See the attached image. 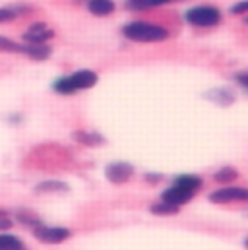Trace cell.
Masks as SVG:
<instances>
[{
  "label": "cell",
  "instance_id": "cell-1",
  "mask_svg": "<svg viewBox=\"0 0 248 250\" xmlns=\"http://www.w3.org/2000/svg\"><path fill=\"white\" fill-rule=\"evenodd\" d=\"M123 33L126 39L136 43H161L169 37V31L163 25L151 21H130L123 27Z\"/></svg>",
  "mask_w": 248,
  "mask_h": 250
},
{
  "label": "cell",
  "instance_id": "cell-2",
  "mask_svg": "<svg viewBox=\"0 0 248 250\" xmlns=\"http://www.w3.org/2000/svg\"><path fill=\"white\" fill-rule=\"evenodd\" d=\"M97 83V74L93 70H78L70 76H64L59 78L55 83H53V89L61 95H72L76 91H83V89H89Z\"/></svg>",
  "mask_w": 248,
  "mask_h": 250
},
{
  "label": "cell",
  "instance_id": "cell-3",
  "mask_svg": "<svg viewBox=\"0 0 248 250\" xmlns=\"http://www.w3.org/2000/svg\"><path fill=\"white\" fill-rule=\"evenodd\" d=\"M185 20L194 27H215L221 21V10L211 4L192 6L185 12Z\"/></svg>",
  "mask_w": 248,
  "mask_h": 250
},
{
  "label": "cell",
  "instance_id": "cell-4",
  "mask_svg": "<svg viewBox=\"0 0 248 250\" xmlns=\"http://www.w3.org/2000/svg\"><path fill=\"white\" fill-rule=\"evenodd\" d=\"M209 202L213 204H233L248 202V188L245 187H223L209 194Z\"/></svg>",
  "mask_w": 248,
  "mask_h": 250
},
{
  "label": "cell",
  "instance_id": "cell-5",
  "mask_svg": "<svg viewBox=\"0 0 248 250\" xmlns=\"http://www.w3.org/2000/svg\"><path fill=\"white\" fill-rule=\"evenodd\" d=\"M55 37V31L47 25V23H31L27 27V31L23 33V43H31V45H45L49 39Z\"/></svg>",
  "mask_w": 248,
  "mask_h": 250
},
{
  "label": "cell",
  "instance_id": "cell-6",
  "mask_svg": "<svg viewBox=\"0 0 248 250\" xmlns=\"http://www.w3.org/2000/svg\"><path fill=\"white\" fill-rule=\"evenodd\" d=\"M35 239H39L41 243H47V245H57L62 243L70 237V231L68 229H62V227H45V225H37L35 231H33Z\"/></svg>",
  "mask_w": 248,
  "mask_h": 250
},
{
  "label": "cell",
  "instance_id": "cell-7",
  "mask_svg": "<svg viewBox=\"0 0 248 250\" xmlns=\"http://www.w3.org/2000/svg\"><path fill=\"white\" fill-rule=\"evenodd\" d=\"M194 198V192H190V190H186V188L179 187V185H175L173 183V187H169L163 194H161V200L163 202H169V204H173V206H185L188 204L190 200Z\"/></svg>",
  "mask_w": 248,
  "mask_h": 250
},
{
  "label": "cell",
  "instance_id": "cell-8",
  "mask_svg": "<svg viewBox=\"0 0 248 250\" xmlns=\"http://www.w3.org/2000/svg\"><path fill=\"white\" fill-rule=\"evenodd\" d=\"M134 175V167L130 163H113L107 167V179L115 185H123Z\"/></svg>",
  "mask_w": 248,
  "mask_h": 250
},
{
  "label": "cell",
  "instance_id": "cell-9",
  "mask_svg": "<svg viewBox=\"0 0 248 250\" xmlns=\"http://www.w3.org/2000/svg\"><path fill=\"white\" fill-rule=\"evenodd\" d=\"M115 2L113 0H89L87 2V10L93 14V16H99V18H103V16H111L113 12H115Z\"/></svg>",
  "mask_w": 248,
  "mask_h": 250
},
{
  "label": "cell",
  "instance_id": "cell-10",
  "mask_svg": "<svg viewBox=\"0 0 248 250\" xmlns=\"http://www.w3.org/2000/svg\"><path fill=\"white\" fill-rule=\"evenodd\" d=\"M51 47L47 45H31V43H23V55L33 59V61H45L51 57Z\"/></svg>",
  "mask_w": 248,
  "mask_h": 250
},
{
  "label": "cell",
  "instance_id": "cell-11",
  "mask_svg": "<svg viewBox=\"0 0 248 250\" xmlns=\"http://www.w3.org/2000/svg\"><path fill=\"white\" fill-rule=\"evenodd\" d=\"M74 140L83 144V146H101L105 142V138L101 134H97V132H83V130L74 132Z\"/></svg>",
  "mask_w": 248,
  "mask_h": 250
},
{
  "label": "cell",
  "instance_id": "cell-12",
  "mask_svg": "<svg viewBox=\"0 0 248 250\" xmlns=\"http://www.w3.org/2000/svg\"><path fill=\"white\" fill-rule=\"evenodd\" d=\"M175 185H179V187L186 188V190H190V192H198L200 188H202V179L200 177H196V175H181V177H177L175 179Z\"/></svg>",
  "mask_w": 248,
  "mask_h": 250
},
{
  "label": "cell",
  "instance_id": "cell-13",
  "mask_svg": "<svg viewBox=\"0 0 248 250\" xmlns=\"http://www.w3.org/2000/svg\"><path fill=\"white\" fill-rule=\"evenodd\" d=\"M213 179H215V183H219V185H231L233 181L239 179V171H237L235 167H221V169L213 175Z\"/></svg>",
  "mask_w": 248,
  "mask_h": 250
},
{
  "label": "cell",
  "instance_id": "cell-14",
  "mask_svg": "<svg viewBox=\"0 0 248 250\" xmlns=\"http://www.w3.org/2000/svg\"><path fill=\"white\" fill-rule=\"evenodd\" d=\"M149 209H151V213H155V215H175V213H179V209H181V208L161 200V202L153 204Z\"/></svg>",
  "mask_w": 248,
  "mask_h": 250
},
{
  "label": "cell",
  "instance_id": "cell-15",
  "mask_svg": "<svg viewBox=\"0 0 248 250\" xmlns=\"http://www.w3.org/2000/svg\"><path fill=\"white\" fill-rule=\"evenodd\" d=\"M207 97L213 99V101L219 103V105H231V103L235 101V95H233V91H229V89H215V91L207 93Z\"/></svg>",
  "mask_w": 248,
  "mask_h": 250
},
{
  "label": "cell",
  "instance_id": "cell-16",
  "mask_svg": "<svg viewBox=\"0 0 248 250\" xmlns=\"http://www.w3.org/2000/svg\"><path fill=\"white\" fill-rule=\"evenodd\" d=\"M0 250H25V245L14 235H0Z\"/></svg>",
  "mask_w": 248,
  "mask_h": 250
},
{
  "label": "cell",
  "instance_id": "cell-17",
  "mask_svg": "<svg viewBox=\"0 0 248 250\" xmlns=\"http://www.w3.org/2000/svg\"><path fill=\"white\" fill-rule=\"evenodd\" d=\"M0 53H21L23 55V43H16V41L0 35Z\"/></svg>",
  "mask_w": 248,
  "mask_h": 250
},
{
  "label": "cell",
  "instance_id": "cell-18",
  "mask_svg": "<svg viewBox=\"0 0 248 250\" xmlns=\"http://www.w3.org/2000/svg\"><path fill=\"white\" fill-rule=\"evenodd\" d=\"M130 4V8L134 10H145V8H153V6H161V4H167L171 0H126Z\"/></svg>",
  "mask_w": 248,
  "mask_h": 250
},
{
  "label": "cell",
  "instance_id": "cell-19",
  "mask_svg": "<svg viewBox=\"0 0 248 250\" xmlns=\"http://www.w3.org/2000/svg\"><path fill=\"white\" fill-rule=\"evenodd\" d=\"M62 190H68V187L59 181H47V183L37 185V192H62Z\"/></svg>",
  "mask_w": 248,
  "mask_h": 250
},
{
  "label": "cell",
  "instance_id": "cell-20",
  "mask_svg": "<svg viewBox=\"0 0 248 250\" xmlns=\"http://www.w3.org/2000/svg\"><path fill=\"white\" fill-rule=\"evenodd\" d=\"M229 12L233 14V16H248V0H241V2H237V4H233L231 8H229Z\"/></svg>",
  "mask_w": 248,
  "mask_h": 250
},
{
  "label": "cell",
  "instance_id": "cell-21",
  "mask_svg": "<svg viewBox=\"0 0 248 250\" xmlns=\"http://www.w3.org/2000/svg\"><path fill=\"white\" fill-rule=\"evenodd\" d=\"M20 16L18 8H0V21H10Z\"/></svg>",
  "mask_w": 248,
  "mask_h": 250
},
{
  "label": "cell",
  "instance_id": "cell-22",
  "mask_svg": "<svg viewBox=\"0 0 248 250\" xmlns=\"http://www.w3.org/2000/svg\"><path fill=\"white\" fill-rule=\"evenodd\" d=\"M237 82L245 87V89H248V72H245V74H239L237 76Z\"/></svg>",
  "mask_w": 248,
  "mask_h": 250
},
{
  "label": "cell",
  "instance_id": "cell-23",
  "mask_svg": "<svg viewBox=\"0 0 248 250\" xmlns=\"http://www.w3.org/2000/svg\"><path fill=\"white\" fill-rule=\"evenodd\" d=\"M145 181H149V183H159V181H161V175H145Z\"/></svg>",
  "mask_w": 248,
  "mask_h": 250
},
{
  "label": "cell",
  "instance_id": "cell-24",
  "mask_svg": "<svg viewBox=\"0 0 248 250\" xmlns=\"http://www.w3.org/2000/svg\"><path fill=\"white\" fill-rule=\"evenodd\" d=\"M10 225H12V223H10L8 219H0V229H8Z\"/></svg>",
  "mask_w": 248,
  "mask_h": 250
},
{
  "label": "cell",
  "instance_id": "cell-25",
  "mask_svg": "<svg viewBox=\"0 0 248 250\" xmlns=\"http://www.w3.org/2000/svg\"><path fill=\"white\" fill-rule=\"evenodd\" d=\"M245 247H247V249H248V239H247V241H245Z\"/></svg>",
  "mask_w": 248,
  "mask_h": 250
}]
</instances>
